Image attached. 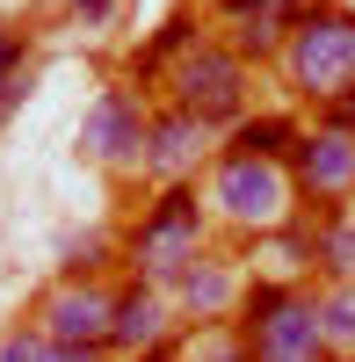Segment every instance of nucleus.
<instances>
[{
  "instance_id": "1",
  "label": "nucleus",
  "mask_w": 355,
  "mask_h": 362,
  "mask_svg": "<svg viewBox=\"0 0 355 362\" xmlns=\"http://www.w3.org/2000/svg\"><path fill=\"white\" fill-rule=\"evenodd\" d=\"M276 73H283L290 95L312 102V109L355 102V8H341V0H312V8H298Z\"/></svg>"
},
{
  "instance_id": "2",
  "label": "nucleus",
  "mask_w": 355,
  "mask_h": 362,
  "mask_svg": "<svg viewBox=\"0 0 355 362\" xmlns=\"http://www.w3.org/2000/svg\"><path fill=\"white\" fill-rule=\"evenodd\" d=\"M203 247H211V210H203V189H153V196L138 203V218L124 225V276L167 290Z\"/></svg>"
},
{
  "instance_id": "3",
  "label": "nucleus",
  "mask_w": 355,
  "mask_h": 362,
  "mask_svg": "<svg viewBox=\"0 0 355 362\" xmlns=\"http://www.w3.org/2000/svg\"><path fill=\"white\" fill-rule=\"evenodd\" d=\"M196 189H203L211 225L240 232V239H261V232H276V225H290L305 210L283 160H254V153H232V145H218V160H211V174Z\"/></svg>"
},
{
  "instance_id": "4",
  "label": "nucleus",
  "mask_w": 355,
  "mask_h": 362,
  "mask_svg": "<svg viewBox=\"0 0 355 362\" xmlns=\"http://www.w3.org/2000/svg\"><path fill=\"white\" fill-rule=\"evenodd\" d=\"M167 102L189 109L196 124H211V131L225 138V131H240L247 116H254V66H247L225 37H203L182 66L167 73Z\"/></svg>"
},
{
  "instance_id": "5",
  "label": "nucleus",
  "mask_w": 355,
  "mask_h": 362,
  "mask_svg": "<svg viewBox=\"0 0 355 362\" xmlns=\"http://www.w3.org/2000/svg\"><path fill=\"white\" fill-rule=\"evenodd\" d=\"M240 341L254 362H327V334H319V283L312 290H254L240 305Z\"/></svg>"
},
{
  "instance_id": "6",
  "label": "nucleus",
  "mask_w": 355,
  "mask_h": 362,
  "mask_svg": "<svg viewBox=\"0 0 355 362\" xmlns=\"http://www.w3.org/2000/svg\"><path fill=\"white\" fill-rule=\"evenodd\" d=\"M145 131H153V95L109 80L102 95L87 102V116H80V160L102 167L109 181H138V167H145Z\"/></svg>"
},
{
  "instance_id": "7",
  "label": "nucleus",
  "mask_w": 355,
  "mask_h": 362,
  "mask_svg": "<svg viewBox=\"0 0 355 362\" xmlns=\"http://www.w3.org/2000/svg\"><path fill=\"white\" fill-rule=\"evenodd\" d=\"M218 145H225V138H218L211 124H196L189 109L153 102V131H145V167H138V181H145V189H196V181L211 174Z\"/></svg>"
},
{
  "instance_id": "8",
  "label": "nucleus",
  "mask_w": 355,
  "mask_h": 362,
  "mask_svg": "<svg viewBox=\"0 0 355 362\" xmlns=\"http://www.w3.org/2000/svg\"><path fill=\"white\" fill-rule=\"evenodd\" d=\"M29 326L51 341V348H109V326H116V283H66L51 276L29 305Z\"/></svg>"
},
{
  "instance_id": "9",
  "label": "nucleus",
  "mask_w": 355,
  "mask_h": 362,
  "mask_svg": "<svg viewBox=\"0 0 355 362\" xmlns=\"http://www.w3.org/2000/svg\"><path fill=\"white\" fill-rule=\"evenodd\" d=\"M167 305H174V319H182L189 334H203V326H232L240 305H247V268H240V254L203 247L182 276L167 283Z\"/></svg>"
},
{
  "instance_id": "10",
  "label": "nucleus",
  "mask_w": 355,
  "mask_h": 362,
  "mask_svg": "<svg viewBox=\"0 0 355 362\" xmlns=\"http://www.w3.org/2000/svg\"><path fill=\"white\" fill-rule=\"evenodd\" d=\"M290 181H298L305 210H348L355 203V131L341 124H305L298 153H290Z\"/></svg>"
},
{
  "instance_id": "11",
  "label": "nucleus",
  "mask_w": 355,
  "mask_h": 362,
  "mask_svg": "<svg viewBox=\"0 0 355 362\" xmlns=\"http://www.w3.org/2000/svg\"><path fill=\"white\" fill-rule=\"evenodd\" d=\"M182 334H189V326L174 319L167 290L116 276V326H109V355L116 362H167L174 348H182Z\"/></svg>"
},
{
  "instance_id": "12",
  "label": "nucleus",
  "mask_w": 355,
  "mask_h": 362,
  "mask_svg": "<svg viewBox=\"0 0 355 362\" xmlns=\"http://www.w3.org/2000/svg\"><path fill=\"white\" fill-rule=\"evenodd\" d=\"M240 268H247V283H254V290H312V283H319V261H312V218L298 210L290 225L247 239Z\"/></svg>"
},
{
  "instance_id": "13",
  "label": "nucleus",
  "mask_w": 355,
  "mask_h": 362,
  "mask_svg": "<svg viewBox=\"0 0 355 362\" xmlns=\"http://www.w3.org/2000/svg\"><path fill=\"white\" fill-rule=\"evenodd\" d=\"M211 22H218V37L240 51L247 66H276L283 44H290L298 8H290V0H211Z\"/></svg>"
},
{
  "instance_id": "14",
  "label": "nucleus",
  "mask_w": 355,
  "mask_h": 362,
  "mask_svg": "<svg viewBox=\"0 0 355 362\" xmlns=\"http://www.w3.org/2000/svg\"><path fill=\"white\" fill-rule=\"evenodd\" d=\"M196 44H203V22L182 8V15H167V22L153 29V44H138V51H131V73H138V80H160V87H167V73L182 66V58H189Z\"/></svg>"
},
{
  "instance_id": "15",
  "label": "nucleus",
  "mask_w": 355,
  "mask_h": 362,
  "mask_svg": "<svg viewBox=\"0 0 355 362\" xmlns=\"http://www.w3.org/2000/svg\"><path fill=\"white\" fill-rule=\"evenodd\" d=\"M319 283H355V210H305Z\"/></svg>"
},
{
  "instance_id": "16",
  "label": "nucleus",
  "mask_w": 355,
  "mask_h": 362,
  "mask_svg": "<svg viewBox=\"0 0 355 362\" xmlns=\"http://www.w3.org/2000/svg\"><path fill=\"white\" fill-rule=\"evenodd\" d=\"M298 138H305V124L290 109H254L240 131H225V145L232 153H254V160H283L290 167V153H298Z\"/></svg>"
},
{
  "instance_id": "17",
  "label": "nucleus",
  "mask_w": 355,
  "mask_h": 362,
  "mask_svg": "<svg viewBox=\"0 0 355 362\" xmlns=\"http://www.w3.org/2000/svg\"><path fill=\"white\" fill-rule=\"evenodd\" d=\"M319 334L327 362H355V283H319Z\"/></svg>"
},
{
  "instance_id": "18",
  "label": "nucleus",
  "mask_w": 355,
  "mask_h": 362,
  "mask_svg": "<svg viewBox=\"0 0 355 362\" xmlns=\"http://www.w3.org/2000/svg\"><path fill=\"white\" fill-rule=\"evenodd\" d=\"M182 362H254L240 326H203V334H182Z\"/></svg>"
},
{
  "instance_id": "19",
  "label": "nucleus",
  "mask_w": 355,
  "mask_h": 362,
  "mask_svg": "<svg viewBox=\"0 0 355 362\" xmlns=\"http://www.w3.org/2000/svg\"><path fill=\"white\" fill-rule=\"evenodd\" d=\"M44 355H51V341H44L29 319H15L8 334H0V362H44Z\"/></svg>"
},
{
  "instance_id": "20",
  "label": "nucleus",
  "mask_w": 355,
  "mask_h": 362,
  "mask_svg": "<svg viewBox=\"0 0 355 362\" xmlns=\"http://www.w3.org/2000/svg\"><path fill=\"white\" fill-rule=\"evenodd\" d=\"M22 73H29V37L22 29H0V95H8Z\"/></svg>"
},
{
  "instance_id": "21",
  "label": "nucleus",
  "mask_w": 355,
  "mask_h": 362,
  "mask_svg": "<svg viewBox=\"0 0 355 362\" xmlns=\"http://www.w3.org/2000/svg\"><path fill=\"white\" fill-rule=\"evenodd\" d=\"M44 362H116V355L109 348H51Z\"/></svg>"
},
{
  "instance_id": "22",
  "label": "nucleus",
  "mask_w": 355,
  "mask_h": 362,
  "mask_svg": "<svg viewBox=\"0 0 355 362\" xmlns=\"http://www.w3.org/2000/svg\"><path fill=\"white\" fill-rule=\"evenodd\" d=\"M109 8H116V0H73V15H80V22H102Z\"/></svg>"
},
{
  "instance_id": "23",
  "label": "nucleus",
  "mask_w": 355,
  "mask_h": 362,
  "mask_svg": "<svg viewBox=\"0 0 355 362\" xmlns=\"http://www.w3.org/2000/svg\"><path fill=\"white\" fill-rule=\"evenodd\" d=\"M290 8H312V0H290Z\"/></svg>"
}]
</instances>
